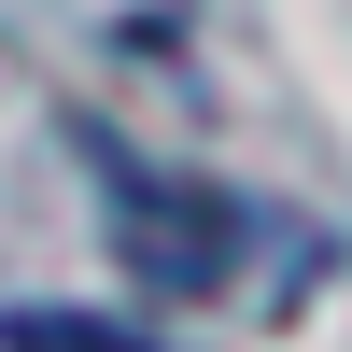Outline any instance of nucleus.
<instances>
[{"label":"nucleus","mask_w":352,"mask_h":352,"mask_svg":"<svg viewBox=\"0 0 352 352\" xmlns=\"http://www.w3.org/2000/svg\"><path fill=\"white\" fill-rule=\"evenodd\" d=\"M99 226L155 296H226V268H240V197H212L197 169H141L113 141H99Z\"/></svg>","instance_id":"obj_1"},{"label":"nucleus","mask_w":352,"mask_h":352,"mask_svg":"<svg viewBox=\"0 0 352 352\" xmlns=\"http://www.w3.org/2000/svg\"><path fill=\"white\" fill-rule=\"evenodd\" d=\"M0 352H155V338L113 310H0Z\"/></svg>","instance_id":"obj_2"}]
</instances>
